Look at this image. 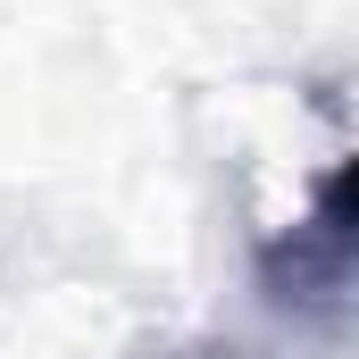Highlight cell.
I'll return each instance as SVG.
<instances>
[{"mask_svg":"<svg viewBox=\"0 0 359 359\" xmlns=\"http://www.w3.org/2000/svg\"><path fill=\"white\" fill-rule=\"evenodd\" d=\"M259 284L292 318H359V151L309 184L301 217L259 251Z\"/></svg>","mask_w":359,"mask_h":359,"instance_id":"1","label":"cell"}]
</instances>
